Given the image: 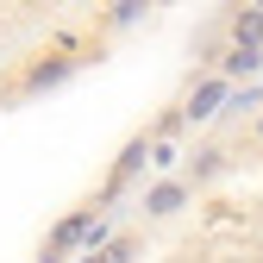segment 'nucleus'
<instances>
[{
	"mask_svg": "<svg viewBox=\"0 0 263 263\" xmlns=\"http://www.w3.org/2000/svg\"><path fill=\"white\" fill-rule=\"evenodd\" d=\"M188 194H194V182H157V188L144 194V213H151V219H170V213L188 207Z\"/></svg>",
	"mask_w": 263,
	"mask_h": 263,
	"instance_id": "2",
	"label": "nucleus"
},
{
	"mask_svg": "<svg viewBox=\"0 0 263 263\" xmlns=\"http://www.w3.org/2000/svg\"><path fill=\"white\" fill-rule=\"evenodd\" d=\"M257 69H263V44H238V38H232V50L219 57V76L238 82V76H257Z\"/></svg>",
	"mask_w": 263,
	"mask_h": 263,
	"instance_id": "4",
	"label": "nucleus"
},
{
	"mask_svg": "<svg viewBox=\"0 0 263 263\" xmlns=\"http://www.w3.org/2000/svg\"><path fill=\"white\" fill-rule=\"evenodd\" d=\"M151 163L157 170H176V144H151Z\"/></svg>",
	"mask_w": 263,
	"mask_h": 263,
	"instance_id": "9",
	"label": "nucleus"
},
{
	"mask_svg": "<svg viewBox=\"0 0 263 263\" xmlns=\"http://www.w3.org/2000/svg\"><path fill=\"white\" fill-rule=\"evenodd\" d=\"M226 94H232V82H226V76H207L201 88H194V94H188V107H182V119H194V125H201V119H213V113H219V101H226Z\"/></svg>",
	"mask_w": 263,
	"mask_h": 263,
	"instance_id": "1",
	"label": "nucleus"
},
{
	"mask_svg": "<svg viewBox=\"0 0 263 263\" xmlns=\"http://www.w3.org/2000/svg\"><path fill=\"white\" fill-rule=\"evenodd\" d=\"M257 144H263V101H257Z\"/></svg>",
	"mask_w": 263,
	"mask_h": 263,
	"instance_id": "10",
	"label": "nucleus"
},
{
	"mask_svg": "<svg viewBox=\"0 0 263 263\" xmlns=\"http://www.w3.org/2000/svg\"><path fill=\"white\" fill-rule=\"evenodd\" d=\"M69 69H76V57H44V63H31V69H25V88L44 94V88H57L63 76H69Z\"/></svg>",
	"mask_w": 263,
	"mask_h": 263,
	"instance_id": "5",
	"label": "nucleus"
},
{
	"mask_svg": "<svg viewBox=\"0 0 263 263\" xmlns=\"http://www.w3.org/2000/svg\"><path fill=\"white\" fill-rule=\"evenodd\" d=\"M88 226H94V207H82V213H69V219H63L57 226V232H50V257H63V251H76V245H88Z\"/></svg>",
	"mask_w": 263,
	"mask_h": 263,
	"instance_id": "3",
	"label": "nucleus"
},
{
	"mask_svg": "<svg viewBox=\"0 0 263 263\" xmlns=\"http://www.w3.org/2000/svg\"><path fill=\"white\" fill-rule=\"evenodd\" d=\"M219 170H226V151H201L194 170H188V182H207V176H219Z\"/></svg>",
	"mask_w": 263,
	"mask_h": 263,
	"instance_id": "7",
	"label": "nucleus"
},
{
	"mask_svg": "<svg viewBox=\"0 0 263 263\" xmlns=\"http://www.w3.org/2000/svg\"><path fill=\"white\" fill-rule=\"evenodd\" d=\"M151 13V0H119L113 7V25H132V19H144Z\"/></svg>",
	"mask_w": 263,
	"mask_h": 263,
	"instance_id": "8",
	"label": "nucleus"
},
{
	"mask_svg": "<svg viewBox=\"0 0 263 263\" xmlns=\"http://www.w3.org/2000/svg\"><path fill=\"white\" fill-rule=\"evenodd\" d=\"M232 38H238V44H263V7H257V0L232 19Z\"/></svg>",
	"mask_w": 263,
	"mask_h": 263,
	"instance_id": "6",
	"label": "nucleus"
}]
</instances>
